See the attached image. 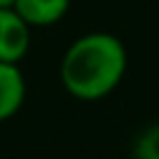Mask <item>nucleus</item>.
I'll list each match as a JSON object with an SVG mask.
<instances>
[{"mask_svg":"<svg viewBox=\"0 0 159 159\" xmlns=\"http://www.w3.org/2000/svg\"><path fill=\"white\" fill-rule=\"evenodd\" d=\"M129 54L112 33L91 30L75 38L59 63L61 87L73 98L94 103L110 96L126 75Z\"/></svg>","mask_w":159,"mask_h":159,"instance_id":"1","label":"nucleus"},{"mask_svg":"<svg viewBox=\"0 0 159 159\" xmlns=\"http://www.w3.org/2000/svg\"><path fill=\"white\" fill-rule=\"evenodd\" d=\"M26 101V77L16 63L0 61V124L12 119Z\"/></svg>","mask_w":159,"mask_h":159,"instance_id":"3","label":"nucleus"},{"mask_svg":"<svg viewBox=\"0 0 159 159\" xmlns=\"http://www.w3.org/2000/svg\"><path fill=\"white\" fill-rule=\"evenodd\" d=\"M12 10L30 28H47L68 14L70 0H12Z\"/></svg>","mask_w":159,"mask_h":159,"instance_id":"4","label":"nucleus"},{"mask_svg":"<svg viewBox=\"0 0 159 159\" xmlns=\"http://www.w3.org/2000/svg\"><path fill=\"white\" fill-rule=\"evenodd\" d=\"M0 7H12V0H0Z\"/></svg>","mask_w":159,"mask_h":159,"instance_id":"6","label":"nucleus"},{"mask_svg":"<svg viewBox=\"0 0 159 159\" xmlns=\"http://www.w3.org/2000/svg\"><path fill=\"white\" fill-rule=\"evenodd\" d=\"M30 33L33 28L12 7H0V61L19 66L30 49Z\"/></svg>","mask_w":159,"mask_h":159,"instance_id":"2","label":"nucleus"},{"mask_svg":"<svg viewBox=\"0 0 159 159\" xmlns=\"http://www.w3.org/2000/svg\"><path fill=\"white\" fill-rule=\"evenodd\" d=\"M131 159H159V122L145 126L131 145Z\"/></svg>","mask_w":159,"mask_h":159,"instance_id":"5","label":"nucleus"}]
</instances>
